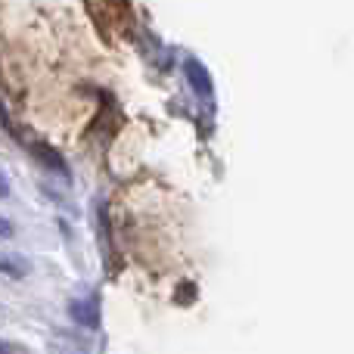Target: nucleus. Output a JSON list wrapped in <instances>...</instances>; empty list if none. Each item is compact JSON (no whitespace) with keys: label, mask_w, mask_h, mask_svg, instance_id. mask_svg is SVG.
Instances as JSON below:
<instances>
[{"label":"nucleus","mask_w":354,"mask_h":354,"mask_svg":"<svg viewBox=\"0 0 354 354\" xmlns=\"http://www.w3.org/2000/svg\"><path fill=\"white\" fill-rule=\"evenodd\" d=\"M12 233H16V227H12V221L0 214V239H10Z\"/></svg>","instance_id":"obj_4"},{"label":"nucleus","mask_w":354,"mask_h":354,"mask_svg":"<svg viewBox=\"0 0 354 354\" xmlns=\"http://www.w3.org/2000/svg\"><path fill=\"white\" fill-rule=\"evenodd\" d=\"M0 274L12 277V280H25L31 274V264L16 252H6V255H0Z\"/></svg>","instance_id":"obj_3"},{"label":"nucleus","mask_w":354,"mask_h":354,"mask_svg":"<svg viewBox=\"0 0 354 354\" xmlns=\"http://www.w3.org/2000/svg\"><path fill=\"white\" fill-rule=\"evenodd\" d=\"M183 78L189 81V87H193L202 100H212V93H214L212 75H208V68L202 66L199 59H193V56H187V59H183Z\"/></svg>","instance_id":"obj_1"},{"label":"nucleus","mask_w":354,"mask_h":354,"mask_svg":"<svg viewBox=\"0 0 354 354\" xmlns=\"http://www.w3.org/2000/svg\"><path fill=\"white\" fill-rule=\"evenodd\" d=\"M68 314H72L75 324L87 326V330H97L100 326V301L93 299H75L72 305H68Z\"/></svg>","instance_id":"obj_2"},{"label":"nucleus","mask_w":354,"mask_h":354,"mask_svg":"<svg viewBox=\"0 0 354 354\" xmlns=\"http://www.w3.org/2000/svg\"><path fill=\"white\" fill-rule=\"evenodd\" d=\"M0 199H10V180L3 171H0Z\"/></svg>","instance_id":"obj_5"}]
</instances>
